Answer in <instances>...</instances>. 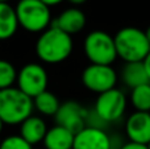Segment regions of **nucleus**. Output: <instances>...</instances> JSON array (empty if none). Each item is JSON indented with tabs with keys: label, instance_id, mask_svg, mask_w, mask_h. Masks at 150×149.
Listing matches in <instances>:
<instances>
[{
	"label": "nucleus",
	"instance_id": "f257e3e1",
	"mask_svg": "<svg viewBox=\"0 0 150 149\" xmlns=\"http://www.w3.org/2000/svg\"><path fill=\"white\" fill-rule=\"evenodd\" d=\"M73 48V36L50 25L37 38L36 54L45 63H61L70 57Z\"/></svg>",
	"mask_w": 150,
	"mask_h": 149
},
{
	"label": "nucleus",
	"instance_id": "f03ea898",
	"mask_svg": "<svg viewBox=\"0 0 150 149\" xmlns=\"http://www.w3.org/2000/svg\"><path fill=\"white\" fill-rule=\"evenodd\" d=\"M33 99L16 86L0 90V120L8 126H20L33 115Z\"/></svg>",
	"mask_w": 150,
	"mask_h": 149
},
{
	"label": "nucleus",
	"instance_id": "7ed1b4c3",
	"mask_svg": "<svg viewBox=\"0 0 150 149\" xmlns=\"http://www.w3.org/2000/svg\"><path fill=\"white\" fill-rule=\"evenodd\" d=\"M113 38L117 57L125 61V63L142 62V60L150 52V44L145 31H141L134 26L120 29Z\"/></svg>",
	"mask_w": 150,
	"mask_h": 149
},
{
	"label": "nucleus",
	"instance_id": "20e7f679",
	"mask_svg": "<svg viewBox=\"0 0 150 149\" xmlns=\"http://www.w3.org/2000/svg\"><path fill=\"white\" fill-rule=\"evenodd\" d=\"M18 26L30 33H42L52 25V13L41 0H20L15 8Z\"/></svg>",
	"mask_w": 150,
	"mask_h": 149
},
{
	"label": "nucleus",
	"instance_id": "39448f33",
	"mask_svg": "<svg viewBox=\"0 0 150 149\" xmlns=\"http://www.w3.org/2000/svg\"><path fill=\"white\" fill-rule=\"evenodd\" d=\"M83 49L86 57L93 65L112 66L117 58L115 38L104 31L90 32L84 38Z\"/></svg>",
	"mask_w": 150,
	"mask_h": 149
},
{
	"label": "nucleus",
	"instance_id": "423d86ee",
	"mask_svg": "<svg viewBox=\"0 0 150 149\" xmlns=\"http://www.w3.org/2000/svg\"><path fill=\"white\" fill-rule=\"evenodd\" d=\"M127 110V96L120 89H112L98 95L93 112L105 124L117 121Z\"/></svg>",
	"mask_w": 150,
	"mask_h": 149
},
{
	"label": "nucleus",
	"instance_id": "0eeeda50",
	"mask_svg": "<svg viewBox=\"0 0 150 149\" xmlns=\"http://www.w3.org/2000/svg\"><path fill=\"white\" fill-rule=\"evenodd\" d=\"M47 83V73L40 63H26L17 71L16 87L32 99H34L41 92L46 91Z\"/></svg>",
	"mask_w": 150,
	"mask_h": 149
},
{
	"label": "nucleus",
	"instance_id": "6e6552de",
	"mask_svg": "<svg viewBox=\"0 0 150 149\" xmlns=\"http://www.w3.org/2000/svg\"><path fill=\"white\" fill-rule=\"evenodd\" d=\"M82 83L90 91L100 95L116 87L117 74L112 66L91 63L83 70Z\"/></svg>",
	"mask_w": 150,
	"mask_h": 149
},
{
	"label": "nucleus",
	"instance_id": "1a4fd4ad",
	"mask_svg": "<svg viewBox=\"0 0 150 149\" xmlns=\"http://www.w3.org/2000/svg\"><path fill=\"white\" fill-rule=\"evenodd\" d=\"M54 118L57 126L65 127L66 129L76 135L87 126L88 111L78 102L69 100V102L61 103L59 110Z\"/></svg>",
	"mask_w": 150,
	"mask_h": 149
},
{
	"label": "nucleus",
	"instance_id": "9d476101",
	"mask_svg": "<svg viewBox=\"0 0 150 149\" xmlns=\"http://www.w3.org/2000/svg\"><path fill=\"white\" fill-rule=\"evenodd\" d=\"M112 140L104 128L86 126L74 137L73 149H112Z\"/></svg>",
	"mask_w": 150,
	"mask_h": 149
},
{
	"label": "nucleus",
	"instance_id": "9b49d317",
	"mask_svg": "<svg viewBox=\"0 0 150 149\" xmlns=\"http://www.w3.org/2000/svg\"><path fill=\"white\" fill-rule=\"evenodd\" d=\"M125 133L129 141L148 145L150 141V112L134 111L125 123Z\"/></svg>",
	"mask_w": 150,
	"mask_h": 149
},
{
	"label": "nucleus",
	"instance_id": "f8f14e48",
	"mask_svg": "<svg viewBox=\"0 0 150 149\" xmlns=\"http://www.w3.org/2000/svg\"><path fill=\"white\" fill-rule=\"evenodd\" d=\"M52 26H55L65 33L73 36L82 32L86 26V15L75 7L69 8L52 21Z\"/></svg>",
	"mask_w": 150,
	"mask_h": 149
},
{
	"label": "nucleus",
	"instance_id": "ddd939ff",
	"mask_svg": "<svg viewBox=\"0 0 150 149\" xmlns=\"http://www.w3.org/2000/svg\"><path fill=\"white\" fill-rule=\"evenodd\" d=\"M47 129L46 121L41 116L32 115L20 124V136L33 147L44 141Z\"/></svg>",
	"mask_w": 150,
	"mask_h": 149
},
{
	"label": "nucleus",
	"instance_id": "4468645a",
	"mask_svg": "<svg viewBox=\"0 0 150 149\" xmlns=\"http://www.w3.org/2000/svg\"><path fill=\"white\" fill-rule=\"evenodd\" d=\"M74 137L75 135L73 132L55 124L54 127L47 129L42 143L45 149H73Z\"/></svg>",
	"mask_w": 150,
	"mask_h": 149
},
{
	"label": "nucleus",
	"instance_id": "2eb2a0df",
	"mask_svg": "<svg viewBox=\"0 0 150 149\" xmlns=\"http://www.w3.org/2000/svg\"><path fill=\"white\" fill-rule=\"evenodd\" d=\"M18 29L16 11L9 3H0V41L9 40Z\"/></svg>",
	"mask_w": 150,
	"mask_h": 149
},
{
	"label": "nucleus",
	"instance_id": "dca6fc26",
	"mask_svg": "<svg viewBox=\"0 0 150 149\" xmlns=\"http://www.w3.org/2000/svg\"><path fill=\"white\" fill-rule=\"evenodd\" d=\"M121 79L127 87L130 90L141 86V84L150 83L148 74L144 69L142 62H128L122 67L121 71Z\"/></svg>",
	"mask_w": 150,
	"mask_h": 149
},
{
	"label": "nucleus",
	"instance_id": "f3484780",
	"mask_svg": "<svg viewBox=\"0 0 150 149\" xmlns=\"http://www.w3.org/2000/svg\"><path fill=\"white\" fill-rule=\"evenodd\" d=\"M33 106H34V110H37L41 115L55 116V114L59 110L61 102L58 100V98L55 96L53 92L46 90V91L41 92L40 95H37V96L34 98Z\"/></svg>",
	"mask_w": 150,
	"mask_h": 149
},
{
	"label": "nucleus",
	"instance_id": "a211bd4d",
	"mask_svg": "<svg viewBox=\"0 0 150 149\" xmlns=\"http://www.w3.org/2000/svg\"><path fill=\"white\" fill-rule=\"evenodd\" d=\"M130 103L136 111L150 112V83L132 89L130 92Z\"/></svg>",
	"mask_w": 150,
	"mask_h": 149
},
{
	"label": "nucleus",
	"instance_id": "6ab92c4d",
	"mask_svg": "<svg viewBox=\"0 0 150 149\" xmlns=\"http://www.w3.org/2000/svg\"><path fill=\"white\" fill-rule=\"evenodd\" d=\"M17 79V71L15 66L5 60H0V90L12 87Z\"/></svg>",
	"mask_w": 150,
	"mask_h": 149
},
{
	"label": "nucleus",
	"instance_id": "aec40b11",
	"mask_svg": "<svg viewBox=\"0 0 150 149\" xmlns=\"http://www.w3.org/2000/svg\"><path fill=\"white\" fill-rule=\"evenodd\" d=\"M0 149H33V148L20 135H11V136H7L0 143Z\"/></svg>",
	"mask_w": 150,
	"mask_h": 149
},
{
	"label": "nucleus",
	"instance_id": "412c9836",
	"mask_svg": "<svg viewBox=\"0 0 150 149\" xmlns=\"http://www.w3.org/2000/svg\"><path fill=\"white\" fill-rule=\"evenodd\" d=\"M119 149H149L148 145L145 144H138V143H133V141H128L125 144H122Z\"/></svg>",
	"mask_w": 150,
	"mask_h": 149
},
{
	"label": "nucleus",
	"instance_id": "4be33fe9",
	"mask_svg": "<svg viewBox=\"0 0 150 149\" xmlns=\"http://www.w3.org/2000/svg\"><path fill=\"white\" fill-rule=\"evenodd\" d=\"M142 65H144V69H145L146 74H148V78L150 81V52L148 53V55L142 60Z\"/></svg>",
	"mask_w": 150,
	"mask_h": 149
},
{
	"label": "nucleus",
	"instance_id": "5701e85b",
	"mask_svg": "<svg viewBox=\"0 0 150 149\" xmlns=\"http://www.w3.org/2000/svg\"><path fill=\"white\" fill-rule=\"evenodd\" d=\"M42 3L47 5V7H53V5H57V4H61L63 0H41Z\"/></svg>",
	"mask_w": 150,
	"mask_h": 149
},
{
	"label": "nucleus",
	"instance_id": "b1692460",
	"mask_svg": "<svg viewBox=\"0 0 150 149\" xmlns=\"http://www.w3.org/2000/svg\"><path fill=\"white\" fill-rule=\"evenodd\" d=\"M69 1L74 5H80V4H83V3H86L87 0H69Z\"/></svg>",
	"mask_w": 150,
	"mask_h": 149
},
{
	"label": "nucleus",
	"instance_id": "393cba45",
	"mask_svg": "<svg viewBox=\"0 0 150 149\" xmlns=\"http://www.w3.org/2000/svg\"><path fill=\"white\" fill-rule=\"evenodd\" d=\"M145 34H146V37H148V41H149V44H150V25L148 26V29L145 31Z\"/></svg>",
	"mask_w": 150,
	"mask_h": 149
},
{
	"label": "nucleus",
	"instance_id": "a878e982",
	"mask_svg": "<svg viewBox=\"0 0 150 149\" xmlns=\"http://www.w3.org/2000/svg\"><path fill=\"white\" fill-rule=\"evenodd\" d=\"M3 127H4V124H3V121L0 120V133H1V131H3Z\"/></svg>",
	"mask_w": 150,
	"mask_h": 149
},
{
	"label": "nucleus",
	"instance_id": "bb28decb",
	"mask_svg": "<svg viewBox=\"0 0 150 149\" xmlns=\"http://www.w3.org/2000/svg\"><path fill=\"white\" fill-rule=\"evenodd\" d=\"M0 3H9V0H0Z\"/></svg>",
	"mask_w": 150,
	"mask_h": 149
},
{
	"label": "nucleus",
	"instance_id": "cd10ccee",
	"mask_svg": "<svg viewBox=\"0 0 150 149\" xmlns=\"http://www.w3.org/2000/svg\"><path fill=\"white\" fill-rule=\"evenodd\" d=\"M148 148L150 149V141H149V144H148Z\"/></svg>",
	"mask_w": 150,
	"mask_h": 149
}]
</instances>
